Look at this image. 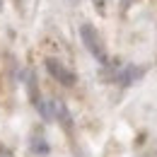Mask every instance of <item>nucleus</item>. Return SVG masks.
<instances>
[{"instance_id": "obj_1", "label": "nucleus", "mask_w": 157, "mask_h": 157, "mask_svg": "<svg viewBox=\"0 0 157 157\" xmlns=\"http://www.w3.org/2000/svg\"><path fill=\"white\" fill-rule=\"evenodd\" d=\"M80 41H82V46L90 51V56L97 60L101 68L109 63V53H106V48H104V41H101L99 32L90 22H82V24H80Z\"/></svg>"}, {"instance_id": "obj_2", "label": "nucleus", "mask_w": 157, "mask_h": 157, "mask_svg": "<svg viewBox=\"0 0 157 157\" xmlns=\"http://www.w3.org/2000/svg\"><path fill=\"white\" fill-rule=\"evenodd\" d=\"M44 68H46V73L56 80L58 85H63V87H75V85H78V75H75L63 60L46 58V60H44Z\"/></svg>"}, {"instance_id": "obj_3", "label": "nucleus", "mask_w": 157, "mask_h": 157, "mask_svg": "<svg viewBox=\"0 0 157 157\" xmlns=\"http://www.w3.org/2000/svg\"><path fill=\"white\" fill-rule=\"evenodd\" d=\"M51 109H53V121H58L65 131H73V116H70L68 104L60 99H51Z\"/></svg>"}, {"instance_id": "obj_4", "label": "nucleus", "mask_w": 157, "mask_h": 157, "mask_svg": "<svg viewBox=\"0 0 157 157\" xmlns=\"http://www.w3.org/2000/svg\"><path fill=\"white\" fill-rule=\"evenodd\" d=\"M29 150H32L34 155H41V157L51 152V145H48V140H46V136H44L41 128H36V131L29 136Z\"/></svg>"}, {"instance_id": "obj_5", "label": "nucleus", "mask_w": 157, "mask_h": 157, "mask_svg": "<svg viewBox=\"0 0 157 157\" xmlns=\"http://www.w3.org/2000/svg\"><path fill=\"white\" fill-rule=\"evenodd\" d=\"M92 2H94V5H97L99 10H104V0H92Z\"/></svg>"}, {"instance_id": "obj_6", "label": "nucleus", "mask_w": 157, "mask_h": 157, "mask_svg": "<svg viewBox=\"0 0 157 157\" xmlns=\"http://www.w3.org/2000/svg\"><path fill=\"white\" fill-rule=\"evenodd\" d=\"M0 10H2V0H0Z\"/></svg>"}, {"instance_id": "obj_7", "label": "nucleus", "mask_w": 157, "mask_h": 157, "mask_svg": "<svg viewBox=\"0 0 157 157\" xmlns=\"http://www.w3.org/2000/svg\"><path fill=\"white\" fill-rule=\"evenodd\" d=\"M70 2H78V0H70Z\"/></svg>"}]
</instances>
